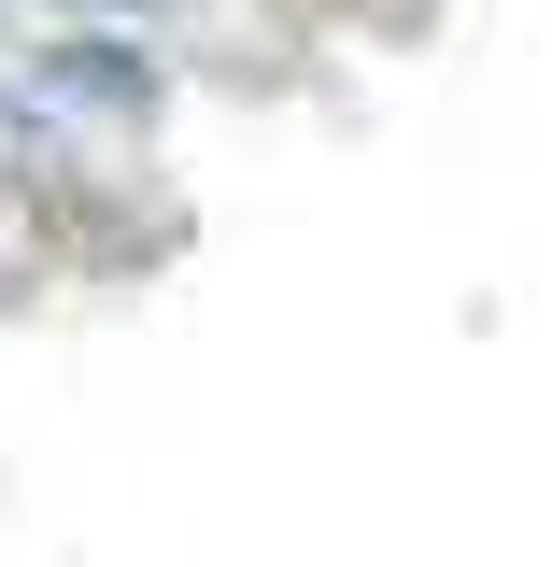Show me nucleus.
<instances>
[{"label": "nucleus", "mask_w": 552, "mask_h": 567, "mask_svg": "<svg viewBox=\"0 0 552 567\" xmlns=\"http://www.w3.org/2000/svg\"><path fill=\"white\" fill-rule=\"evenodd\" d=\"M58 85H71V100H114V114H142V100H156V71H142V58H114V43H71V58H58Z\"/></svg>", "instance_id": "1"}, {"label": "nucleus", "mask_w": 552, "mask_h": 567, "mask_svg": "<svg viewBox=\"0 0 552 567\" xmlns=\"http://www.w3.org/2000/svg\"><path fill=\"white\" fill-rule=\"evenodd\" d=\"M71 14H85V29H114V14H170V0H71Z\"/></svg>", "instance_id": "2"}]
</instances>
